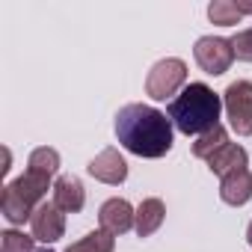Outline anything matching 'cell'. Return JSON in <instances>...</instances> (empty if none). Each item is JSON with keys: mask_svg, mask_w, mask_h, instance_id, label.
Returning <instances> with one entry per match:
<instances>
[{"mask_svg": "<svg viewBox=\"0 0 252 252\" xmlns=\"http://www.w3.org/2000/svg\"><path fill=\"white\" fill-rule=\"evenodd\" d=\"M36 237L24 234V231H15V228H6L0 234V252H36L33 246Z\"/></svg>", "mask_w": 252, "mask_h": 252, "instance_id": "18", "label": "cell"}, {"mask_svg": "<svg viewBox=\"0 0 252 252\" xmlns=\"http://www.w3.org/2000/svg\"><path fill=\"white\" fill-rule=\"evenodd\" d=\"M222 107L228 113V125L237 137L252 134V83L249 80H234L222 92Z\"/></svg>", "mask_w": 252, "mask_h": 252, "instance_id": "5", "label": "cell"}, {"mask_svg": "<svg viewBox=\"0 0 252 252\" xmlns=\"http://www.w3.org/2000/svg\"><path fill=\"white\" fill-rule=\"evenodd\" d=\"M246 240L252 243V222H249V228H246Z\"/></svg>", "mask_w": 252, "mask_h": 252, "instance_id": "20", "label": "cell"}, {"mask_svg": "<svg viewBox=\"0 0 252 252\" xmlns=\"http://www.w3.org/2000/svg\"><path fill=\"white\" fill-rule=\"evenodd\" d=\"M116 137L137 158H163L172 149V119L149 104H128L116 113Z\"/></svg>", "mask_w": 252, "mask_h": 252, "instance_id": "1", "label": "cell"}, {"mask_svg": "<svg viewBox=\"0 0 252 252\" xmlns=\"http://www.w3.org/2000/svg\"><path fill=\"white\" fill-rule=\"evenodd\" d=\"M36 252H54V249H51V246H45V249H36Z\"/></svg>", "mask_w": 252, "mask_h": 252, "instance_id": "21", "label": "cell"}, {"mask_svg": "<svg viewBox=\"0 0 252 252\" xmlns=\"http://www.w3.org/2000/svg\"><path fill=\"white\" fill-rule=\"evenodd\" d=\"M54 205H57L63 214H77V211H83V205H86V190H83L80 178H74V175L57 178V184H54Z\"/></svg>", "mask_w": 252, "mask_h": 252, "instance_id": "10", "label": "cell"}, {"mask_svg": "<svg viewBox=\"0 0 252 252\" xmlns=\"http://www.w3.org/2000/svg\"><path fill=\"white\" fill-rule=\"evenodd\" d=\"M208 169L214 175H222V178L237 172V169H246V149L237 146V143H225L217 155L208 158Z\"/></svg>", "mask_w": 252, "mask_h": 252, "instance_id": "12", "label": "cell"}, {"mask_svg": "<svg viewBox=\"0 0 252 252\" xmlns=\"http://www.w3.org/2000/svg\"><path fill=\"white\" fill-rule=\"evenodd\" d=\"M220 110H222V98L208 83H187L181 95L172 98L166 116L172 119V125L181 134L202 137L220 125Z\"/></svg>", "mask_w": 252, "mask_h": 252, "instance_id": "2", "label": "cell"}, {"mask_svg": "<svg viewBox=\"0 0 252 252\" xmlns=\"http://www.w3.org/2000/svg\"><path fill=\"white\" fill-rule=\"evenodd\" d=\"M113 249H116V237L110 231L98 228V231H89L86 237H80L77 243H71L65 252H113Z\"/></svg>", "mask_w": 252, "mask_h": 252, "instance_id": "14", "label": "cell"}, {"mask_svg": "<svg viewBox=\"0 0 252 252\" xmlns=\"http://www.w3.org/2000/svg\"><path fill=\"white\" fill-rule=\"evenodd\" d=\"M98 220H101V228L110 231V234H125L131 231L134 222H137V211L131 208L128 199H107L98 211Z\"/></svg>", "mask_w": 252, "mask_h": 252, "instance_id": "9", "label": "cell"}, {"mask_svg": "<svg viewBox=\"0 0 252 252\" xmlns=\"http://www.w3.org/2000/svg\"><path fill=\"white\" fill-rule=\"evenodd\" d=\"M51 178L54 175L27 169L21 178H15L12 184L3 187V196H0V211H3V217H6L9 225H24L33 217V211L42 205V199H45V193L51 187Z\"/></svg>", "mask_w": 252, "mask_h": 252, "instance_id": "3", "label": "cell"}, {"mask_svg": "<svg viewBox=\"0 0 252 252\" xmlns=\"http://www.w3.org/2000/svg\"><path fill=\"white\" fill-rule=\"evenodd\" d=\"M163 217H166V208H163L160 199H155V196L152 199H143L140 208H137V222H134L137 234L140 237H152L163 225Z\"/></svg>", "mask_w": 252, "mask_h": 252, "instance_id": "13", "label": "cell"}, {"mask_svg": "<svg viewBox=\"0 0 252 252\" xmlns=\"http://www.w3.org/2000/svg\"><path fill=\"white\" fill-rule=\"evenodd\" d=\"M193 57L199 63V68L205 74H225L234 63V48L231 39H220V36H202L193 48Z\"/></svg>", "mask_w": 252, "mask_h": 252, "instance_id": "6", "label": "cell"}, {"mask_svg": "<svg viewBox=\"0 0 252 252\" xmlns=\"http://www.w3.org/2000/svg\"><path fill=\"white\" fill-rule=\"evenodd\" d=\"M86 169H89V175L95 181L110 184V187H116V184H122L125 178H128V163H125V158L116 149H104L101 155H95Z\"/></svg>", "mask_w": 252, "mask_h": 252, "instance_id": "8", "label": "cell"}, {"mask_svg": "<svg viewBox=\"0 0 252 252\" xmlns=\"http://www.w3.org/2000/svg\"><path fill=\"white\" fill-rule=\"evenodd\" d=\"M228 143V134H225V128L222 125H217V128H211L208 134H202V137H196V143H193V155L196 158H211V155H217L222 146Z\"/></svg>", "mask_w": 252, "mask_h": 252, "instance_id": "15", "label": "cell"}, {"mask_svg": "<svg viewBox=\"0 0 252 252\" xmlns=\"http://www.w3.org/2000/svg\"><path fill=\"white\" fill-rule=\"evenodd\" d=\"M231 48H234V57H237V60L252 63V27H249V30H240V33L231 39Z\"/></svg>", "mask_w": 252, "mask_h": 252, "instance_id": "19", "label": "cell"}, {"mask_svg": "<svg viewBox=\"0 0 252 252\" xmlns=\"http://www.w3.org/2000/svg\"><path fill=\"white\" fill-rule=\"evenodd\" d=\"M220 196H222L225 205H234V208L246 205L252 199V175H249V169H237V172L225 175L222 184H220Z\"/></svg>", "mask_w": 252, "mask_h": 252, "instance_id": "11", "label": "cell"}, {"mask_svg": "<svg viewBox=\"0 0 252 252\" xmlns=\"http://www.w3.org/2000/svg\"><path fill=\"white\" fill-rule=\"evenodd\" d=\"M30 228H33L36 240H42L45 246H51V243H57L65 234V214L54 202H42L33 211V217H30Z\"/></svg>", "mask_w": 252, "mask_h": 252, "instance_id": "7", "label": "cell"}, {"mask_svg": "<svg viewBox=\"0 0 252 252\" xmlns=\"http://www.w3.org/2000/svg\"><path fill=\"white\" fill-rule=\"evenodd\" d=\"M27 169L45 172V175H57V169H60V152L57 149H48V146L33 149V155L27 160Z\"/></svg>", "mask_w": 252, "mask_h": 252, "instance_id": "17", "label": "cell"}, {"mask_svg": "<svg viewBox=\"0 0 252 252\" xmlns=\"http://www.w3.org/2000/svg\"><path fill=\"white\" fill-rule=\"evenodd\" d=\"M181 86H187V63L178 57H166V60L155 63L146 77V95L155 101H166Z\"/></svg>", "mask_w": 252, "mask_h": 252, "instance_id": "4", "label": "cell"}, {"mask_svg": "<svg viewBox=\"0 0 252 252\" xmlns=\"http://www.w3.org/2000/svg\"><path fill=\"white\" fill-rule=\"evenodd\" d=\"M208 18L220 27H231V24H240V9L234 0H214V3L208 6Z\"/></svg>", "mask_w": 252, "mask_h": 252, "instance_id": "16", "label": "cell"}]
</instances>
